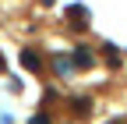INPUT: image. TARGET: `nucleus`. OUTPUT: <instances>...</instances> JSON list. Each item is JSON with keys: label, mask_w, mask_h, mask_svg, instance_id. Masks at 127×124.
Listing matches in <instances>:
<instances>
[{"label": "nucleus", "mask_w": 127, "mask_h": 124, "mask_svg": "<svg viewBox=\"0 0 127 124\" xmlns=\"http://www.w3.org/2000/svg\"><path fill=\"white\" fill-rule=\"evenodd\" d=\"M74 60H78V67H92V64H95V57H92V50H85V46H81V50L74 53Z\"/></svg>", "instance_id": "obj_1"}, {"label": "nucleus", "mask_w": 127, "mask_h": 124, "mask_svg": "<svg viewBox=\"0 0 127 124\" xmlns=\"http://www.w3.org/2000/svg\"><path fill=\"white\" fill-rule=\"evenodd\" d=\"M21 64H25L28 71H39V67H42V64H39V57L32 53V50H25V53H21Z\"/></svg>", "instance_id": "obj_2"}, {"label": "nucleus", "mask_w": 127, "mask_h": 124, "mask_svg": "<svg viewBox=\"0 0 127 124\" xmlns=\"http://www.w3.org/2000/svg\"><path fill=\"white\" fill-rule=\"evenodd\" d=\"M53 64H57V71H60V74H67V71H71V57H57Z\"/></svg>", "instance_id": "obj_3"}, {"label": "nucleus", "mask_w": 127, "mask_h": 124, "mask_svg": "<svg viewBox=\"0 0 127 124\" xmlns=\"http://www.w3.org/2000/svg\"><path fill=\"white\" fill-rule=\"evenodd\" d=\"M32 124H50V117H46V114H39V117H32Z\"/></svg>", "instance_id": "obj_4"}, {"label": "nucleus", "mask_w": 127, "mask_h": 124, "mask_svg": "<svg viewBox=\"0 0 127 124\" xmlns=\"http://www.w3.org/2000/svg\"><path fill=\"white\" fill-rule=\"evenodd\" d=\"M0 67H4V57H0Z\"/></svg>", "instance_id": "obj_5"}]
</instances>
